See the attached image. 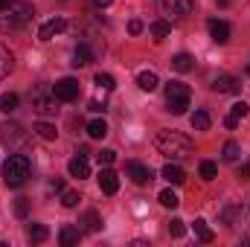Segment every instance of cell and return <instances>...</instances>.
I'll return each mask as SVG.
<instances>
[{"label": "cell", "mask_w": 250, "mask_h": 247, "mask_svg": "<svg viewBox=\"0 0 250 247\" xmlns=\"http://www.w3.org/2000/svg\"><path fill=\"white\" fill-rule=\"evenodd\" d=\"M3 3H6V0H0V6H3Z\"/></svg>", "instance_id": "45"}, {"label": "cell", "mask_w": 250, "mask_h": 247, "mask_svg": "<svg viewBox=\"0 0 250 247\" xmlns=\"http://www.w3.org/2000/svg\"><path fill=\"white\" fill-rule=\"evenodd\" d=\"M26 209H29V201H26V198H18V201H15V212L23 218V215H26Z\"/></svg>", "instance_id": "37"}, {"label": "cell", "mask_w": 250, "mask_h": 247, "mask_svg": "<svg viewBox=\"0 0 250 247\" xmlns=\"http://www.w3.org/2000/svg\"><path fill=\"white\" fill-rule=\"evenodd\" d=\"M137 84L143 87V90H157V84H160V79H157V73H151V70H143L140 76H137Z\"/></svg>", "instance_id": "19"}, {"label": "cell", "mask_w": 250, "mask_h": 247, "mask_svg": "<svg viewBox=\"0 0 250 247\" xmlns=\"http://www.w3.org/2000/svg\"><path fill=\"white\" fill-rule=\"evenodd\" d=\"M53 189H56V192H62V189H64V181H62V178H56V181H53Z\"/></svg>", "instance_id": "42"}, {"label": "cell", "mask_w": 250, "mask_h": 247, "mask_svg": "<svg viewBox=\"0 0 250 247\" xmlns=\"http://www.w3.org/2000/svg\"><path fill=\"white\" fill-rule=\"evenodd\" d=\"M26 236H29V242H47L50 239V230L44 224H29L26 227Z\"/></svg>", "instance_id": "24"}, {"label": "cell", "mask_w": 250, "mask_h": 247, "mask_svg": "<svg viewBox=\"0 0 250 247\" xmlns=\"http://www.w3.org/2000/svg\"><path fill=\"white\" fill-rule=\"evenodd\" d=\"M12 67H15V59H12V53H9V50L0 44V82H3V79L12 73Z\"/></svg>", "instance_id": "22"}, {"label": "cell", "mask_w": 250, "mask_h": 247, "mask_svg": "<svg viewBox=\"0 0 250 247\" xmlns=\"http://www.w3.org/2000/svg\"><path fill=\"white\" fill-rule=\"evenodd\" d=\"M67 172H70L73 178H79V181H82V178H90V163H87V157H84V154H76V157L67 163Z\"/></svg>", "instance_id": "14"}, {"label": "cell", "mask_w": 250, "mask_h": 247, "mask_svg": "<svg viewBox=\"0 0 250 247\" xmlns=\"http://www.w3.org/2000/svg\"><path fill=\"white\" fill-rule=\"evenodd\" d=\"M224 125H227V128H236V125H239V120H236V117H230V114H227V117H224Z\"/></svg>", "instance_id": "39"}, {"label": "cell", "mask_w": 250, "mask_h": 247, "mask_svg": "<svg viewBox=\"0 0 250 247\" xmlns=\"http://www.w3.org/2000/svg\"><path fill=\"white\" fill-rule=\"evenodd\" d=\"M90 3H93V6H96V9H105V6H111V3H114V0H90Z\"/></svg>", "instance_id": "41"}, {"label": "cell", "mask_w": 250, "mask_h": 247, "mask_svg": "<svg viewBox=\"0 0 250 247\" xmlns=\"http://www.w3.org/2000/svg\"><path fill=\"white\" fill-rule=\"evenodd\" d=\"M90 62H93V50H90L87 44H79V47L73 50V67H87Z\"/></svg>", "instance_id": "17"}, {"label": "cell", "mask_w": 250, "mask_h": 247, "mask_svg": "<svg viewBox=\"0 0 250 247\" xmlns=\"http://www.w3.org/2000/svg\"><path fill=\"white\" fill-rule=\"evenodd\" d=\"M53 93H56L59 102H73V99H79L82 87H79V82H76L73 76H67V79H59V82L53 84Z\"/></svg>", "instance_id": "7"}, {"label": "cell", "mask_w": 250, "mask_h": 247, "mask_svg": "<svg viewBox=\"0 0 250 247\" xmlns=\"http://www.w3.org/2000/svg\"><path fill=\"white\" fill-rule=\"evenodd\" d=\"M215 93H239L242 90V82L236 79V76H227V73H221V76H215L212 79V84H209Z\"/></svg>", "instance_id": "9"}, {"label": "cell", "mask_w": 250, "mask_h": 247, "mask_svg": "<svg viewBox=\"0 0 250 247\" xmlns=\"http://www.w3.org/2000/svg\"><path fill=\"white\" fill-rule=\"evenodd\" d=\"M15 108H18V93H3L0 96V111L3 114H12Z\"/></svg>", "instance_id": "29"}, {"label": "cell", "mask_w": 250, "mask_h": 247, "mask_svg": "<svg viewBox=\"0 0 250 247\" xmlns=\"http://www.w3.org/2000/svg\"><path fill=\"white\" fill-rule=\"evenodd\" d=\"M207 26H209V35H212V41H215V44H227V41H230V23H227V21L212 18Z\"/></svg>", "instance_id": "13"}, {"label": "cell", "mask_w": 250, "mask_h": 247, "mask_svg": "<svg viewBox=\"0 0 250 247\" xmlns=\"http://www.w3.org/2000/svg\"><path fill=\"white\" fill-rule=\"evenodd\" d=\"M99 186H102L105 195H117V192H120V175L105 166V169L99 172Z\"/></svg>", "instance_id": "12"}, {"label": "cell", "mask_w": 250, "mask_h": 247, "mask_svg": "<svg viewBox=\"0 0 250 247\" xmlns=\"http://www.w3.org/2000/svg\"><path fill=\"white\" fill-rule=\"evenodd\" d=\"M195 236H198L201 242H207V245H209V242L215 239V233H212V230L207 227V221H204V218H198V221H195Z\"/></svg>", "instance_id": "28"}, {"label": "cell", "mask_w": 250, "mask_h": 247, "mask_svg": "<svg viewBox=\"0 0 250 247\" xmlns=\"http://www.w3.org/2000/svg\"><path fill=\"white\" fill-rule=\"evenodd\" d=\"M250 111L248 102H236V105H230V117H236V120H245Z\"/></svg>", "instance_id": "35"}, {"label": "cell", "mask_w": 250, "mask_h": 247, "mask_svg": "<svg viewBox=\"0 0 250 247\" xmlns=\"http://www.w3.org/2000/svg\"><path fill=\"white\" fill-rule=\"evenodd\" d=\"M99 227H102V218H99V212H93V209L79 218V230H82V233H96Z\"/></svg>", "instance_id": "16"}, {"label": "cell", "mask_w": 250, "mask_h": 247, "mask_svg": "<svg viewBox=\"0 0 250 247\" xmlns=\"http://www.w3.org/2000/svg\"><path fill=\"white\" fill-rule=\"evenodd\" d=\"M248 76H250V64H248Z\"/></svg>", "instance_id": "44"}, {"label": "cell", "mask_w": 250, "mask_h": 247, "mask_svg": "<svg viewBox=\"0 0 250 247\" xmlns=\"http://www.w3.org/2000/svg\"><path fill=\"white\" fill-rule=\"evenodd\" d=\"M90 111H93V114H99V111H105V102H90Z\"/></svg>", "instance_id": "40"}, {"label": "cell", "mask_w": 250, "mask_h": 247, "mask_svg": "<svg viewBox=\"0 0 250 247\" xmlns=\"http://www.w3.org/2000/svg\"><path fill=\"white\" fill-rule=\"evenodd\" d=\"M157 9L166 18H184L195 9V0H157Z\"/></svg>", "instance_id": "8"}, {"label": "cell", "mask_w": 250, "mask_h": 247, "mask_svg": "<svg viewBox=\"0 0 250 247\" xmlns=\"http://www.w3.org/2000/svg\"><path fill=\"white\" fill-rule=\"evenodd\" d=\"M195 67V59L189 56V53H178L175 59H172V70H178V73H189Z\"/></svg>", "instance_id": "21"}, {"label": "cell", "mask_w": 250, "mask_h": 247, "mask_svg": "<svg viewBox=\"0 0 250 247\" xmlns=\"http://www.w3.org/2000/svg\"><path fill=\"white\" fill-rule=\"evenodd\" d=\"M41 140H56L59 137V131H56V125L53 123H35V128H32Z\"/></svg>", "instance_id": "27"}, {"label": "cell", "mask_w": 250, "mask_h": 247, "mask_svg": "<svg viewBox=\"0 0 250 247\" xmlns=\"http://www.w3.org/2000/svg\"><path fill=\"white\" fill-rule=\"evenodd\" d=\"M105 134H108V123H105V120H90V123H87V137L102 140Z\"/></svg>", "instance_id": "26"}, {"label": "cell", "mask_w": 250, "mask_h": 247, "mask_svg": "<svg viewBox=\"0 0 250 247\" xmlns=\"http://www.w3.org/2000/svg\"><path fill=\"white\" fill-rule=\"evenodd\" d=\"M160 204H163L166 209H175V206L181 204V198H178L172 189H163V192H160Z\"/></svg>", "instance_id": "30"}, {"label": "cell", "mask_w": 250, "mask_h": 247, "mask_svg": "<svg viewBox=\"0 0 250 247\" xmlns=\"http://www.w3.org/2000/svg\"><path fill=\"white\" fill-rule=\"evenodd\" d=\"M96 160H99L102 166H111V163L117 160V151H114V148H102V151L96 154Z\"/></svg>", "instance_id": "36"}, {"label": "cell", "mask_w": 250, "mask_h": 247, "mask_svg": "<svg viewBox=\"0 0 250 247\" xmlns=\"http://www.w3.org/2000/svg\"><path fill=\"white\" fill-rule=\"evenodd\" d=\"M189 123H192L195 131H207V128L212 125V120H209V114H207V111H195V114L189 117Z\"/></svg>", "instance_id": "25"}, {"label": "cell", "mask_w": 250, "mask_h": 247, "mask_svg": "<svg viewBox=\"0 0 250 247\" xmlns=\"http://www.w3.org/2000/svg\"><path fill=\"white\" fill-rule=\"evenodd\" d=\"M221 160H224V163H239V160H242V145H239V143H224Z\"/></svg>", "instance_id": "20"}, {"label": "cell", "mask_w": 250, "mask_h": 247, "mask_svg": "<svg viewBox=\"0 0 250 247\" xmlns=\"http://www.w3.org/2000/svg\"><path fill=\"white\" fill-rule=\"evenodd\" d=\"M35 9L26 0H6L0 6V32H18L32 21Z\"/></svg>", "instance_id": "1"}, {"label": "cell", "mask_w": 250, "mask_h": 247, "mask_svg": "<svg viewBox=\"0 0 250 247\" xmlns=\"http://www.w3.org/2000/svg\"><path fill=\"white\" fill-rule=\"evenodd\" d=\"M128 32H131V35H140V32H143V21H131V23H128Z\"/></svg>", "instance_id": "38"}, {"label": "cell", "mask_w": 250, "mask_h": 247, "mask_svg": "<svg viewBox=\"0 0 250 247\" xmlns=\"http://www.w3.org/2000/svg\"><path fill=\"white\" fill-rule=\"evenodd\" d=\"M239 175H242V178H250V166H242V169H239Z\"/></svg>", "instance_id": "43"}, {"label": "cell", "mask_w": 250, "mask_h": 247, "mask_svg": "<svg viewBox=\"0 0 250 247\" xmlns=\"http://www.w3.org/2000/svg\"><path fill=\"white\" fill-rule=\"evenodd\" d=\"M160 178H166L172 186H181L184 181H187V172H184L178 163H166V166L160 169Z\"/></svg>", "instance_id": "15"}, {"label": "cell", "mask_w": 250, "mask_h": 247, "mask_svg": "<svg viewBox=\"0 0 250 247\" xmlns=\"http://www.w3.org/2000/svg\"><path fill=\"white\" fill-rule=\"evenodd\" d=\"M79 239H82V230H79V227H70V224H67V227L59 230V242H62L64 247L79 245Z\"/></svg>", "instance_id": "18"}, {"label": "cell", "mask_w": 250, "mask_h": 247, "mask_svg": "<svg viewBox=\"0 0 250 247\" xmlns=\"http://www.w3.org/2000/svg\"><path fill=\"white\" fill-rule=\"evenodd\" d=\"M169 233H172L175 239H184V236H187V224H184L181 218H172V221H169Z\"/></svg>", "instance_id": "34"}, {"label": "cell", "mask_w": 250, "mask_h": 247, "mask_svg": "<svg viewBox=\"0 0 250 247\" xmlns=\"http://www.w3.org/2000/svg\"><path fill=\"white\" fill-rule=\"evenodd\" d=\"M79 192H73V189H62V206H67V209H73V206H79Z\"/></svg>", "instance_id": "31"}, {"label": "cell", "mask_w": 250, "mask_h": 247, "mask_svg": "<svg viewBox=\"0 0 250 247\" xmlns=\"http://www.w3.org/2000/svg\"><path fill=\"white\" fill-rule=\"evenodd\" d=\"M198 172H201V178H204V181H212V178H215V175H218V166H215V163H212V160H204V163H201V169H198Z\"/></svg>", "instance_id": "33"}, {"label": "cell", "mask_w": 250, "mask_h": 247, "mask_svg": "<svg viewBox=\"0 0 250 247\" xmlns=\"http://www.w3.org/2000/svg\"><path fill=\"white\" fill-rule=\"evenodd\" d=\"M154 145H157V151L160 154H166V157H172V160H184L192 154V140H189L187 134H181V131H157V137H154Z\"/></svg>", "instance_id": "2"}, {"label": "cell", "mask_w": 250, "mask_h": 247, "mask_svg": "<svg viewBox=\"0 0 250 247\" xmlns=\"http://www.w3.org/2000/svg\"><path fill=\"white\" fill-rule=\"evenodd\" d=\"M32 175V163L26 154H9V160L3 163V184L9 189H21Z\"/></svg>", "instance_id": "3"}, {"label": "cell", "mask_w": 250, "mask_h": 247, "mask_svg": "<svg viewBox=\"0 0 250 247\" xmlns=\"http://www.w3.org/2000/svg\"><path fill=\"white\" fill-rule=\"evenodd\" d=\"M125 172H128V178H131L137 186H146L151 178H154V175H151V169H148V166H143V163H137V160H131V163L125 166Z\"/></svg>", "instance_id": "10"}, {"label": "cell", "mask_w": 250, "mask_h": 247, "mask_svg": "<svg viewBox=\"0 0 250 247\" xmlns=\"http://www.w3.org/2000/svg\"><path fill=\"white\" fill-rule=\"evenodd\" d=\"M93 82H96L102 90H114V87H117V82H114V76H111V73H96V79H93Z\"/></svg>", "instance_id": "32"}, {"label": "cell", "mask_w": 250, "mask_h": 247, "mask_svg": "<svg viewBox=\"0 0 250 247\" xmlns=\"http://www.w3.org/2000/svg\"><path fill=\"white\" fill-rule=\"evenodd\" d=\"M189 99H192V93H189V87L184 82H169V84H166V105H169V111H172L175 117L187 114Z\"/></svg>", "instance_id": "5"}, {"label": "cell", "mask_w": 250, "mask_h": 247, "mask_svg": "<svg viewBox=\"0 0 250 247\" xmlns=\"http://www.w3.org/2000/svg\"><path fill=\"white\" fill-rule=\"evenodd\" d=\"M148 32L154 35V41H163V38L172 32V23H169V21H154V23L148 26Z\"/></svg>", "instance_id": "23"}, {"label": "cell", "mask_w": 250, "mask_h": 247, "mask_svg": "<svg viewBox=\"0 0 250 247\" xmlns=\"http://www.w3.org/2000/svg\"><path fill=\"white\" fill-rule=\"evenodd\" d=\"M29 102L41 117H56V111H59V99H56L50 84H35L29 90Z\"/></svg>", "instance_id": "4"}, {"label": "cell", "mask_w": 250, "mask_h": 247, "mask_svg": "<svg viewBox=\"0 0 250 247\" xmlns=\"http://www.w3.org/2000/svg\"><path fill=\"white\" fill-rule=\"evenodd\" d=\"M0 143H3L9 151H23L26 143H29V134H26L18 123H3L0 125Z\"/></svg>", "instance_id": "6"}, {"label": "cell", "mask_w": 250, "mask_h": 247, "mask_svg": "<svg viewBox=\"0 0 250 247\" xmlns=\"http://www.w3.org/2000/svg\"><path fill=\"white\" fill-rule=\"evenodd\" d=\"M64 29H67V21H64V18H50V21L38 29V38H41V41H53V38H56L59 32H64Z\"/></svg>", "instance_id": "11"}]
</instances>
